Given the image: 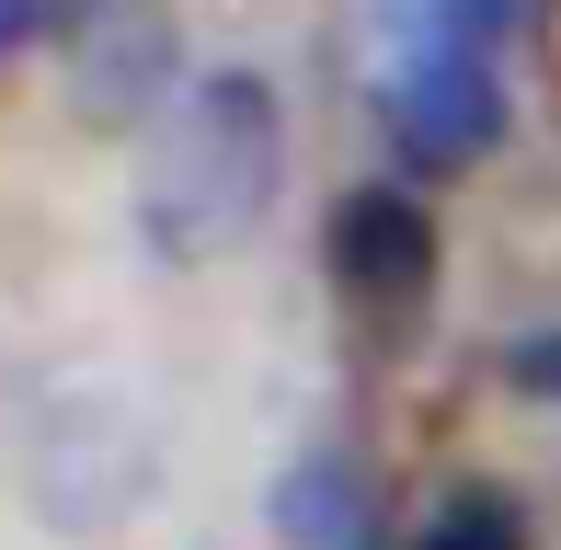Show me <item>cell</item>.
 <instances>
[{
  "label": "cell",
  "instance_id": "obj_2",
  "mask_svg": "<svg viewBox=\"0 0 561 550\" xmlns=\"http://www.w3.org/2000/svg\"><path fill=\"white\" fill-rule=\"evenodd\" d=\"M161 92L184 104V35L161 0H81L69 23V104L81 127H161Z\"/></svg>",
  "mask_w": 561,
  "mask_h": 550
},
{
  "label": "cell",
  "instance_id": "obj_7",
  "mask_svg": "<svg viewBox=\"0 0 561 550\" xmlns=\"http://www.w3.org/2000/svg\"><path fill=\"white\" fill-rule=\"evenodd\" d=\"M424 550H527V516L504 505L493 482H470V493H447V505L424 516Z\"/></svg>",
  "mask_w": 561,
  "mask_h": 550
},
{
  "label": "cell",
  "instance_id": "obj_5",
  "mask_svg": "<svg viewBox=\"0 0 561 550\" xmlns=\"http://www.w3.org/2000/svg\"><path fill=\"white\" fill-rule=\"evenodd\" d=\"M275 539L287 550H367L378 539V493L355 482L344 459H298L275 482Z\"/></svg>",
  "mask_w": 561,
  "mask_h": 550
},
{
  "label": "cell",
  "instance_id": "obj_4",
  "mask_svg": "<svg viewBox=\"0 0 561 550\" xmlns=\"http://www.w3.org/2000/svg\"><path fill=\"white\" fill-rule=\"evenodd\" d=\"M333 275L355 310H413L424 287H436V218H424L413 184H355L333 207Z\"/></svg>",
  "mask_w": 561,
  "mask_h": 550
},
{
  "label": "cell",
  "instance_id": "obj_6",
  "mask_svg": "<svg viewBox=\"0 0 561 550\" xmlns=\"http://www.w3.org/2000/svg\"><path fill=\"white\" fill-rule=\"evenodd\" d=\"M527 0H378V23L401 35V58H481L493 35H516Z\"/></svg>",
  "mask_w": 561,
  "mask_h": 550
},
{
  "label": "cell",
  "instance_id": "obj_3",
  "mask_svg": "<svg viewBox=\"0 0 561 550\" xmlns=\"http://www.w3.org/2000/svg\"><path fill=\"white\" fill-rule=\"evenodd\" d=\"M378 127L413 172H458L504 138V81L493 58H401L390 92H378Z\"/></svg>",
  "mask_w": 561,
  "mask_h": 550
},
{
  "label": "cell",
  "instance_id": "obj_8",
  "mask_svg": "<svg viewBox=\"0 0 561 550\" xmlns=\"http://www.w3.org/2000/svg\"><path fill=\"white\" fill-rule=\"evenodd\" d=\"M504 379H516V390H539V402H561V333H527L516 356H504Z\"/></svg>",
  "mask_w": 561,
  "mask_h": 550
},
{
  "label": "cell",
  "instance_id": "obj_1",
  "mask_svg": "<svg viewBox=\"0 0 561 550\" xmlns=\"http://www.w3.org/2000/svg\"><path fill=\"white\" fill-rule=\"evenodd\" d=\"M275 184H287V115H275L264 69H207L184 81V104L149 138V184H138V230L161 264H218L264 230Z\"/></svg>",
  "mask_w": 561,
  "mask_h": 550
}]
</instances>
